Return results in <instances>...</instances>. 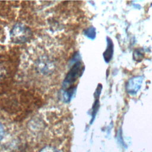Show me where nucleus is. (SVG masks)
Segmentation results:
<instances>
[{"mask_svg": "<svg viewBox=\"0 0 152 152\" xmlns=\"http://www.w3.org/2000/svg\"><path fill=\"white\" fill-rule=\"evenodd\" d=\"M4 129L2 125L0 124V140L2 139V138L4 137Z\"/></svg>", "mask_w": 152, "mask_h": 152, "instance_id": "8", "label": "nucleus"}, {"mask_svg": "<svg viewBox=\"0 0 152 152\" xmlns=\"http://www.w3.org/2000/svg\"><path fill=\"white\" fill-rule=\"evenodd\" d=\"M75 90V88L74 87H70L69 89L65 90L62 94L64 100L65 102H68L71 100L72 95L74 94V92Z\"/></svg>", "mask_w": 152, "mask_h": 152, "instance_id": "5", "label": "nucleus"}, {"mask_svg": "<svg viewBox=\"0 0 152 152\" xmlns=\"http://www.w3.org/2000/svg\"><path fill=\"white\" fill-rule=\"evenodd\" d=\"M40 152H61L59 150L52 147H46L41 150Z\"/></svg>", "mask_w": 152, "mask_h": 152, "instance_id": "7", "label": "nucleus"}, {"mask_svg": "<svg viewBox=\"0 0 152 152\" xmlns=\"http://www.w3.org/2000/svg\"><path fill=\"white\" fill-rule=\"evenodd\" d=\"M113 45L112 42L110 39L107 38V49L103 53L104 59L106 62H108L110 61L112 56L113 55Z\"/></svg>", "mask_w": 152, "mask_h": 152, "instance_id": "4", "label": "nucleus"}, {"mask_svg": "<svg viewBox=\"0 0 152 152\" xmlns=\"http://www.w3.org/2000/svg\"><path fill=\"white\" fill-rule=\"evenodd\" d=\"M142 83V77H136L131 78L128 83L127 90L131 94L135 93L140 88Z\"/></svg>", "mask_w": 152, "mask_h": 152, "instance_id": "3", "label": "nucleus"}, {"mask_svg": "<svg viewBox=\"0 0 152 152\" xmlns=\"http://www.w3.org/2000/svg\"><path fill=\"white\" fill-rule=\"evenodd\" d=\"M84 34L90 39H94L96 36L95 28L93 27H91L86 30H84Z\"/></svg>", "mask_w": 152, "mask_h": 152, "instance_id": "6", "label": "nucleus"}, {"mask_svg": "<svg viewBox=\"0 0 152 152\" xmlns=\"http://www.w3.org/2000/svg\"><path fill=\"white\" fill-rule=\"evenodd\" d=\"M28 30L24 27L23 25L17 24L12 29L11 35L12 39H15L16 42H23L25 41L29 34Z\"/></svg>", "mask_w": 152, "mask_h": 152, "instance_id": "2", "label": "nucleus"}, {"mask_svg": "<svg viewBox=\"0 0 152 152\" xmlns=\"http://www.w3.org/2000/svg\"><path fill=\"white\" fill-rule=\"evenodd\" d=\"M83 72V68L82 64L80 61H78L75 63L66 74V77L64 80V87H66L74 83L78 77L81 75Z\"/></svg>", "mask_w": 152, "mask_h": 152, "instance_id": "1", "label": "nucleus"}]
</instances>
